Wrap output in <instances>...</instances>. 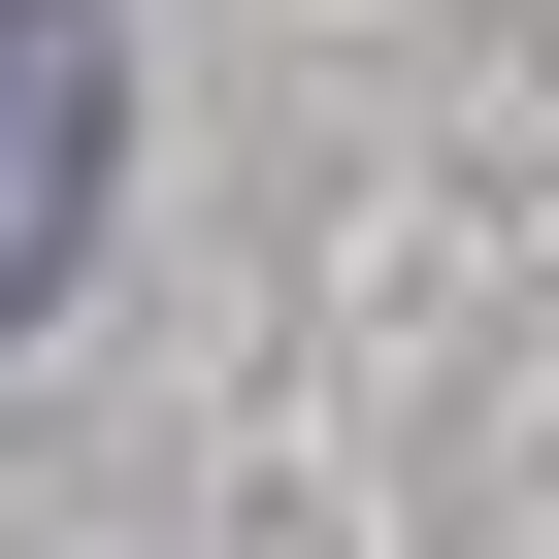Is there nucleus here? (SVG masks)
I'll use <instances>...</instances> for the list:
<instances>
[{
  "mask_svg": "<svg viewBox=\"0 0 559 559\" xmlns=\"http://www.w3.org/2000/svg\"><path fill=\"white\" fill-rule=\"evenodd\" d=\"M99 165H132V67H99V0H0V330L99 263Z\"/></svg>",
  "mask_w": 559,
  "mask_h": 559,
  "instance_id": "f257e3e1",
  "label": "nucleus"
}]
</instances>
